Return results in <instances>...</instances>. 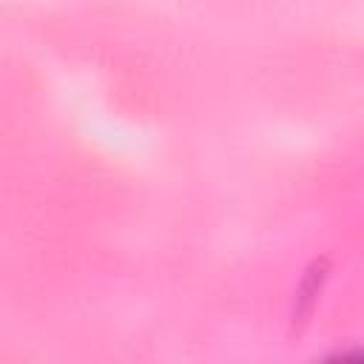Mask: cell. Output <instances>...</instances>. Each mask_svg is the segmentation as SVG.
Segmentation results:
<instances>
[{
	"mask_svg": "<svg viewBox=\"0 0 364 364\" xmlns=\"http://www.w3.org/2000/svg\"><path fill=\"white\" fill-rule=\"evenodd\" d=\"M327 273H330V262L321 256V259H313V264L304 270V276H301V282H299V287H296V304H293V327H301L307 318H310V313H313V307H316V301H318V293H321V287H324V282H327Z\"/></svg>",
	"mask_w": 364,
	"mask_h": 364,
	"instance_id": "cell-1",
	"label": "cell"
},
{
	"mask_svg": "<svg viewBox=\"0 0 364 364\" xmlns=\"http://www.w3.org/2000/svg\"><path fill=\"white\" fill-rule=\"evenodd\" d=\"M338 358H364V350H344L338 353Z\"/></svg>",
	"mask_w": 364,
	"mask_h": 364,
	"instance_id": "cell-2",
	"label": "cell"
}]
</instances>
